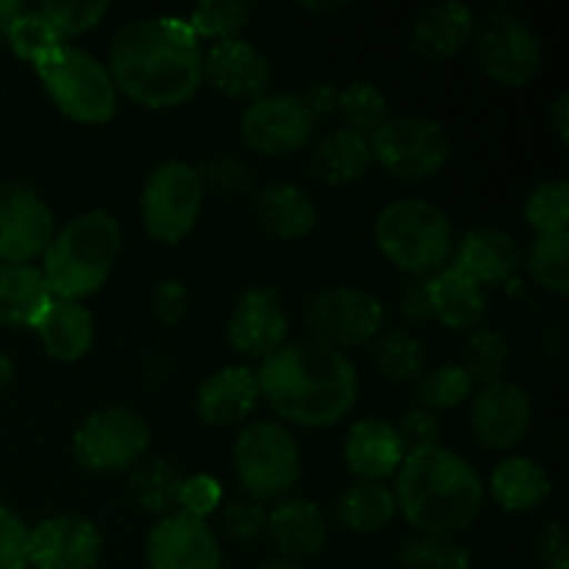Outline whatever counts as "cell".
Here are the masks:
<instances>
[{"mask_svg":"<svg viewBox=\"0 0 569 569\" xmlns=\"http://www.w3.org/2000/svg\"><path fill=\"white\" fill-rule=\"evenodd\" d=\"M128 487L137 503L142 506L148 515L167 517L178 511V500H181L183 476L178 467L167 459H142L128 476Z\"/></svg>","mask_w":569,"mask_h":569,"instance_id":"obj_32","label":"cell"},{"mask_svg":"<svg viewBox=\"0 0 569 569\" xmlns=\"http://www.w3.org/2000/svg\"><path fill=\"white\" fill-rule=\"evenodd\" d=\"M428 300L433 320L453 331H476L487 317V292L453 267L428 278Z\"/></svg>","mask_w":569,"mask_h":569,"instance_id":"obj_28","label":"cell"},{"mask_svg":"<svg viewBox=\"0 0 569 569\" xmlns=\"http://www.w3.org/2000/svg\"><path fill=\"white\" fill-rule=\"evenodd\" d=\"M476 59L483 76L503 87H526L539 76L545 61L542 39L522 17L498 9L476 22Z\"/></svg>","mask_w":569,"mask_h":569,"instance_id":"obj_10","label":"cell"},{"mask_svg":"<svg viewBox=\"0 0 569 569\" xmlns=\"http://www.w3.org/2000/svg\"><path fill=\"white\" fill-rule=\"evenodd\" d=\"M376 370L395 383L417 381L426 372V348L403 328H383L370 342Z\"/></svg>","mask_w":569,"mask_h":569,"instance_id":"obj_33","label":"cell"},{"mask_svg":"<svg viewBox=\"0 0 569 569\" xmlns=\"http://www.w3.org/2000/svg\"><path fill=\"white\" fill-rule=\"evenodd\" d=\"M200 183L206 194H217L220 200H242L253 194V172L237 156H214L198 167Z\"/></svg>","mask_w":569,"mask_h":569,"instance_id":"obj_42","label":"cell"},{"mask_svg":"<svg viewBox=\"0 0 569 569\" xmlns=\"http://www.w3.org/2000/svg\"><path fill=\"white\" fill-rule=\"evenodd\" d=\"M226 331L237 353L264 361L267 356L287 345L289 320L281 295L270 287L248 289L233 306Z\"/></svg>","mask_w":569,"mask_h":569,"instance_id":"obj_17","label":"cell"},{"mask_svg":"<svg viewBox=\"0 0 569 569\" xmlns=\"http://www.w3.org/2000/svg\"><path fill=\"white\" fill-rule=\"evenodd\" d=\"M528 226L539 233H567L569 187L567 181H545L526 200Z\"/></svg>","mask_w":569,"mask_h":569,"instance_id":"obj_41","label":"cell"},{"mask_svg":"<svg viewBox=\"0 0 569 569\" xmlns=\"http://www.w3.org/2000/svg\"><path fill=\"white\" fill-rule=\"evenodd\" d=\"M450 267L487 292L506 287L522 270V248L509 231L500 228H472L456 242Z\"/></svg>","mask_w":569,"mask_h":569,"instance_id":"obj_19","label":"cell"},{"mask_svg":"<svg viewBox=\"0 0 569 569\" xmlns=\"http://www.w3.org/2000/svg\"><path fill=\"white\" fill-rule=\"evenodd\" d=\"M398 311L409 322H428L433 320L431 300H428V278H411L400 287Z\"/></svg>","mask_w":569,"mask_h":569,"instance_id":"obj_49","label":"cell"},{"mask_svg":"<svg viewBox=\"0 0 569 569\" xmlns=\"http://www.w3.org/2000/svg\"><path fill=\"white\" fill-rule=\"evenodd\" d=\"M406 448L398 428L381 417H365L353 422L345 437V461L359 481H387L403 465Z\"/></svg>","mask_w":569,"mask_h":569,"instance_id":"obj_22","label":"cell"},{"mask_svg":"<svg viewBox=\"0 0 569 569\" xmlns=\"http://www.w3.org/2000/svg\"><path fill=\"white\" fill-rule=\"evenodd\" d=\"M117 92L144 109H176L203 87V48L181 17H142L120 28L109 50Z\"/></svg>","mask_w":569,"mask_h":569,"instance_id":"obj_1","label":"cell"},{"mask_svg":"<svg viewBox=\"0 0 569 569\" xmlns=\"http://www.w3.org/2000/svg\"><path fill=\"white\" fill-rule=\"evenodd\" d=\"M476 11L465 3H437L420 11L411 28V44L428 59H450L476 37Z\"/></svg>","mask_w":569,"mask_h":569,"instance_id":"obj_26","label":"cell"},{"mask_svg":"<svg viewBox=\"0 0 569 569\" xmlns=\"http://www.w3.org/2000/svg\"><path fill=\"white\" fill-rule=\"evenodd\" d=\"M264 533L283 559H311L328 542V522L320 506L306 498H283L267 511Z\"/></svg>","mask_w":569,"mask_h":569,"instance_id":"obj_23","label":"cell"},{"mask_svg":"<svg viewBox=\"0 0 569 569\" xmlns=\"http://www.w3.org/2000/svg\"><path fill=\"white\" fill-rule=\"evenodd\" d=\"M400 569H472L470 550L453 537H431L417 533L400 542L398 548Z\"/></svg>","mask_w":569,"mask_h":569,"instance_id":"obj_37","label":"cell"},{"mask_svg":"<svg viewBox=\"0 0 569 569\" xmlns=\"http://www.w3.org/2000/svg\"><path fill=\"white\" fill-rule=\"evenodd\" d=\"M150 428L131 409H100L81 422L72 437L76 461L89 472H126L144 459Z\"/></svg>","mask_w":569,"mask_h":569,"instance_id":"obj_12","label":"cell"},{"mask_svg":"<svg viewBox=\"0 0 569 569\" xmlns=\"http://www.w3.org/2000/svg\"><path fill=\"white\" fill-rule=\"evenodd\" d=\"M220 500H222V487L217 478L203 476H189L183 478V487H181V500H178V509L187 511V515L198 517V520H206L209 515H214L220 509Z\"/></svg>","mask_w":569,"mask_h":569,"instance_id":"obj_46","label":"cell"},{"mask_svg":"<svg viewBox=\"0 0 569 569\" xmlns=\"http://www.w3.org/2000/svg\"><path fill=\"white\" fill-rule=\"evenodd\" d=\"M203 81H209L228 100L253 103L270 89L272 67L267 56L244 39L214 42L203 50Z\"/></svg>","mask_w":569,"mask_h":569,"instance_id":"obj_20","label":"cell"},{"mask_svg":"<svg viewBox=\"0 0 569 569\" xmlns=\"http://www.w3.org/2000/svg\"><path fill=\"white\" fill-rule=\"evenodd\" d=\"M300 470L303 459L298 439L287 426L259 420L239 431L233 445V472L248 498L261 503L289 498V492L298 487Z\"/></svg>","mask_w":569,"mask_h":569,"instance_id":"obj_7","label":"cell"},{"mask_svg":"<svg viewBox=\"0 0 569 569\" xmlns=\"http://www.w3.org/2000/svg\"><path fill=\"white\" fill-rule=\"evenodd\" d=\"M337 114L348 122L345 128L370 139L392 117V111H389L387 94L376 83L353 81L348 87H339Z\"/></svg>","mask_w":569,"mask_h":569,"instance_id":"obj_36","label":"cell"},{"mask_svg":"<svg viewBox=\"0 0 569 569\" xmlns=\"http://www.w3.org/2000/svg\"><path fill=\"white\" fill-rule=\"evenodd\" d=\"M259 569H303L300 567V561H292V559H283V556H276V559L264 561Z\"/></svg>","mask_w":569,"mask_h":569,"instance_id":"obj_54","label":"cell"},{"mask_svg":"<svg viewBox=\"0 0 569 569\" xmlns=\"http://www.w3.org/2000/svg\"><path fill=\"white\" fill-rule=\"evenodd\" d=\"M203 200L198 167L187 161H164L150 172L139 198L144 231L156 242L178 244L198 226Z\"/></svg>","mask_w":569,"mask_h":569,"instance_id":"obj_8","label":"cell"},{"mask_svg":"<svg viewBox=\"0 0 569 569\" xmlns=\"http://www.w3.org/2000/svg\"><path fill=\"white\" fill-rule=\"evenodd\" d=\"M56 109L81 126H103L117 114L120 92L109 67L76 44H61L33 64Z\"/></svg>","mask_w":569,"mask_h":569,"instance_id":"obj_6","label":"cell"},{"mask_svg":"<svg viewBox=\"0 0 569 569\" xmlns=\"http://www.w3.org/2000/svg\"><path fill=\"white\" fill-rule=\"evenodd\" d=\"M398 515L392 487L381 481H356L339 495L337 517L348 531L378 533Z\"/></svg>","mask_w":569,"mask_h":569,"instance_id":"obj_31","label":"cell"},{"mask_svg":"<svg viewBox=\"0 0 569 569\" xmlns=\"http://www.w3.org/2000/svg\"><path fill=\"white\" fill-rule=\"evenodd\" d=\"M28 550H31V528L0 503V569H28Z\"/></svg>","mask_w":569,"mask_h":569,"instance_id":"obj_45","label":"cell"},{"mask_svg":"<svg viewBox=\"0 0 569 569\" xmlns=\"http://www.w3.org/2000/svg\"><path fill=\"white\" fill-rule=\"evenodd\" d=\"M33 331H37L44 353L56 361H64V365L81 361L94 342L92 315H89L87 306L76 303V300H50Z\"/></svg>","mask_w":569,"mask_h":569,"instance_id":"obj_24","label":"cell"},{"mask_svg":"<svg viewBox=\"0 0 569 569\" xmlns=\"http://www.w3.org/2000/svg\"><path fill=\"white\" fill-rule=\"evenodd\" d=\"M259 403L256 370L244 365H228L211 372L194 395V409L206 426L233 428L242 426Z\"/></svg>","mask_w":569,"mask_h":569,"instance_id":"obj_21","label":"cell"},{"mask_svg":"<svg viewBox=\"0 0 569 569\" xmlns=\"http://www.w3.org/2000/svg\"><path fill=\"white\" fill-rule=\"evenodd\" d=\"M259 398L283 422L300 428H331L353 411L359 372L348 353L315 339H298L267 356L256 372Z\"/></svg>","mask_w":569,"mask_h":569,"instance_id":"obj_2","label":"cell"},{"mask_svg":"<svg viewBox=\"0 0 569 569\" xmlns=\"http://www.w3.org/2000/svg\"><path fill=\"white\" fill-rule=\"evenodd\" d=\"M53 300L33 264H0V326L33 328Z\"/></svg>","mask_w":569,"mask_h":569,"instance_id":"obj_29","label":"cell"},{"mask_svg":"<svg viewBox=\"0 0 569 569\" xmlns=\"http://www.w3.org/2000/svg\"><path fill=\"white\" fill-rule=\"evenodd\" d=\"M303 106L309 109V114L315 117V122L326 120V117L337 114L339 106V87L337 83H311L303 94H300Z\"/></svg>","mask_w":569,"mask_h":569,"instance_id":"obj_51","label":"cell"},{"mask_svg":"<svg viewBox=\"0 0 569 569\" xmlns=\"http://www.w3.org/2000/svg\"><path fill=\"white\" fill-rule=\"evenodd\" d=\"M3 39L11 44V50H14L22 61H28V64H37L42 56L53 53L56 48L67 44L37 6H33V9L26 6V11L9 22V28L3 31Z\"/></svg>","mask_w":569,"mask_h":569,"instance_id":"obj_40","label":"cell"},{"mask_svg":"<svg viewBox=\"0 0 569 569\" xmlns=\"http://www.w3.org/2000/svg\"><path fill=\"white\" fill-rule=\"evenodd\" d=\"M0 39H3V33H0Z\"/></svg>","mask_w":569,"mask_h":569,"instance_id":"obj_56","label":"cell"},{"mask_svg":"<svg viewBox=\"0 0 569 569\" xmlns=\"http://www.w3.org/2000/svg\"><path fill=\"white\" fill-rule=\"evenodd\" d=\"M39 11L50 20L61 39L70 44V39L81 37V33L92 31L106 14H109V3H78V0H53V3H39Z\"/></svg>","mask_w":569,"mask_h":569,"instance_id":"obj_43","label":"cell"},{"mask_svg":"<svg viewBox=\"0 0 569 569\" xmlns=\"http://www.w3.org/2000/svg\"><path fill=\"white\" fill-rule=\"evenodd\" d=\"M550 122H553V131L559 137L561 144L569 142V94L561 92L556 98L553 111H550Z\"/></svg>","mask_w":569,"mask_h":569,"instance_id":"obj_52","label":"cell"},{"mask_svg":"<svg viewBox=\"0 0 569 569\" xmlns=\"http://www.w3.org/2000/svg\"><path fill=\"white\" fill-rule=\"evenodd\" d=\"M489 492H492L495 503L517 515V511L539 509L553 492V481L539 461L511 456L495 467L492 478H489Z\"/></svg>","mask_w":569,"mask_h":569,"instance_id":"obj_30","label":"cell"},{"mask_svg":"<svg viewBox=\"0 0 569 569\" xmlns=\"http://www.w3.org/2000/svg\"><path fill=\"white\" fill-rule=\"evenodd\" d=\"M267 511L270 509L261 500L248 498V495L237 500H228L222 506V528L237 542H253V539H259L264 533Z\"/></svg>","mask_w":569,"mask_h":569,"instance_id":"obj_44","label":"cell"},{"mask_svg":"<svg viewBox=\"0 0 569 569\" xmlns=\"http://www.w3.org/2000/svg\"><path fill=\"white\" fill-rule=\"evenodd\" d=\"M395 503L415 531L453 537L483 511L487 487L465 456L442 448L406 453L395 472Z\"/></svg>","mask_w":569,"mask_h":569,"instance_id":"obj_3","label":"cell"},{"mask_svg":"<svg viewBox=\"0 0 569 569\" xmlns=\"http://www.w3.org/2000/svg\"><path fill=\"white\" fill-rule=\"evenodd\" d=\"M122 248V228L114 214L103 209L83 211L61 228L42 256V276L50 295L76 300L103 289Z\"/></svg>","mask_w":569,"mask_h":569,"instance_id":"obj_4","label":"cell"},{"mask_svg":"<svg viewBox=\"0 0 569 569\" xmlns=\"http://www.w3.org/2000/svg\"><path fill=\"white\" fill-rule=\"evenodd\" d=\"M511 365L509 339L492 328H476L470 331L461 353V370L470 376L472 383L487 387V383L503 381Z\"/></svg>","mask_w":569,"mask_h":569,"instance_id":"obj_34","label":"cell"},{"mask_svg":"<svg viewBox=\"0 0 569 569\" xmlns=\"http://www.w3.org/2000/svg\"><path fill=\"white\" fill-rule=\"evenodd\" d=\"M398 437L403 442L406 453H417V450L437 448L439 437H442V422L433 411L415 409L409 415H403V420L398 422Z\"/></svg>","mask_w":569,"mask_h":569,"instance_id":"obj_47","label":"cell"},{"mask_svg":"<svg viewBox=\"0 0 569 569\" xmlns=\"http://www.w3.org/2000/svg\"><path fill=\"white\" fill-rule=\"evenodd\" d=\"M528 276L545 292L565 298L569 289V233H539L528 248Z\"/></svg>","mask_w":569,"mask_h":569,"instance_id":"obj_35","label":"cell"},{"mask_svg":"<svg viewBox=\"0 0 569 569\" xmlns=\"http://www.w3.org/2000/svg\"><path fill=\"white\" fill-rule=\"evenodd\" d=\"M372 164L387 176L417 183L439 176L450 159V137L431 117H389L370 137Z\"/></svg>","mask_w":569,"mask_h":569,"instance_id":"obj_9","label":"cell"},{"mask_svg":"<svg viewBox=\"0 0 569 569\" xmlns=\"http://www.w3.org/2000/svg\"><path fill=\"white\" fill-rule=\"evenodd\" d=\"M309 9H315V11H342L345 3H309Z\"/></svg>","mask_w":569,"mask_h":569,"instance_id":"obj_55","label":"cell"},{"mask_svg":"<svg viewBox=\"0 0 569 569\" xmlns=\"http://www.w3.org/2000/svg\"><path fill=\"white\" fill-rule=\"evenodd\" d=\"M378 250L411 278H431L445 270L456 248V228L437 203L403 198L383 206L372 226Z\"/></svg>","mask_w":569,"mask_h":569,"instance_id":"obj_5","label":"cell"},{"mask_svg":"<svg viewBox=\"0 0 569 569\" xmlns=\"http://www.w3.org/2000/svg\"><path fill=\"white\" fill-rule=\"evenodd\" d=\"M250 6L244 0H206L189 14V28L198 39L211 42H231L242 39V31L250 26Z\"/></svg>","mask_w":569,"mask_h":569,"instance_id":"obj_39","label":"cell"},{"mask_svg":"<svg viewBox=\"0 0 569 569\" xmlns=\"http://www.w3.org/2000/svg\"><path fill=\"white\" fill-rule=\"evenodd\" d=\"M472 392H476V383L461 370V365L431 367L415 381V400L420 403V409L433 411V415L456 409L465 400H470Z\"/></svg>","mask_w":569,"mask_h":569,"instance_id":"obj_38","label":"cell"},{"mask_svg":"<svg viewBox=\"0 0 569 569\" xmlns=\"http://www.w3.org/2000/svg\"><path fill=\"white\" fill-rule=\"evenodd\" d=\"M531 395L515 381L487 383L472 392V433L489 450H515L531 431Z\"/></svg>","mask_w":569,"mask_h":569,"instance_id":"obj_16","label":"cell"},{"mask_svg":"<svg viewBox=\"0 0 569 569\" xmlns=\"http://www.w3.org/2000/svg\"><path fill=\"white\" fill-rule=\"evenodd\" d=\"M103 550L98 526L87 517H48L31 528L28 561L33 569H94Z\"/></svg>","mask_w":569,"mask_h":569,"instance_id":"obj_18","label":"cell"},{"mask_svg":"<svg viewBox=\"0 0 569 569\" xmlns=\"http://www.w3.org/2000/svg\"><path fill=\"white\" fill-rule=\"evenodd\" d=\"M256 222L276 239H303L317 226L315 200L295 183H270L250 194Z\"/></svg>","mask_w":569,"mask_h":569,"instance_id":"obj_25","label":"cell"},{"mask_svg":"<svg viewBox=\"0 0 569 569\" xmlns=\"http://www.w3.org/2000/svg\"><path fill=\"white\" fill-rule=\"evenodd\" d=\"M11 378H14V361H11L6 353H0V392L9 387Z\"/></svg>","mask_w":569,"mask_h":569,"instance_id":"obj_53","label":"cell"},{"mask_svg":"<svg viewBox=\"0 0 569 569\" xmlns=\"http://www.w3.org/2000/svg\"><path fill=\"white\" fill-rule=\"evenodd\" d=\"M315 117L300 94H264L248 103L239 120L242 142L267 159H283L303 150L315 137Z\"/></svg>","mask_w":569,"mask_h":569,"instance_id":"obj_13","label":"cell"},{"mask_svg":"<svg viewBox=\"0 0 569 569\" xmlns=\"http://www.w3.org/2000/svg\"><path fill=\"white\" fill-rule=\"evenodd\" d=\"M309 339L337 350L365 348L383 331V303L359 287L322 289L303 311Z\"/></svg>","mask_w":569,"mask_h":569,"instance_id":"obj_11","label":"cell"},{"mask_svg":"<svg viewBox=\"0 0 569 569\" xmlns=\"http://www.w3.org/2000/svg\"><path fill=\"white\" fill-rule=\"evenodd\" d=\"M370 139L350 128L328 131L309 156V172L326 187H350L370 172Z\"/></svg>","mask_w":569,"mask_h":569,"instance_id":"obj_27","label":"cell"},{"mask_svg":"<svg viewBox=\"0 0 569 569\" xmlns=\"http://www.w3.org/2000/svg\"><path fill=\"white\" fill-rule=\"evenodd\" d=\"M56 237V217L37 189L26 183L0 187V264L42 259Z\"/></svg>","mask_w":569,"mask_h":569,"instance_id":"obj_14","label":"cell"},{"mask_svg":"<svg viewBox=\"0 0 569 569\" xmlns=\"http://www.w3.org/2000/svg\"><path fill=\"white\" fill-rule=\"evenodd\" d=\"M144 556L150 569H222L220 539L209 522L181 509L156 522Z\"/></svg>","mask_w":569,"mask_h":569,"instance_id":"obj_15","label":"cell"},{"mask_svg":"<svg viewBox=\"0 0 569 569\" xmlns=\"http://www.w3.org/2000/svg\"><path fill=\"white\" fill-rule=\"evenodd\" d=\"M539 561L545 569H569V539L561 522H548L539 537Z\"/></svg>","mask_w":569,"mask_h":569,"instance_id":"obj_50","label":"cell"},{"mask_svg":"<svg viewBox=\"0 0 569 569\" xmlns=\"http://www.w3.org/2000/svg\"><path fill=\"white\" fill-rule=\"evenodd\" d=\"M189 303H192V298H189L187 283L178 281V278H167V281H161L159 287H156L153 315L161 326L167 328L181 326L189 315Z\"/></svg>","mask_w":569,"mask_h":569,"instance_id":"obj_48","label":"cell"}]
</instances>
